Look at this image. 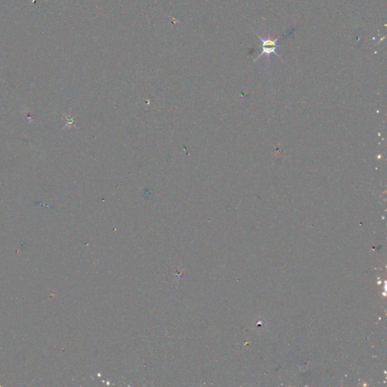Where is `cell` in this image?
<instances>
[{
	"label": "cell",
	"instance_id": "1",
	"mask_svg": "<svg viewBox=\"0 0 387 387\" xmlns=\"http://www.w3.org/2000/svg\"><path fill=\"white\" fill-rule=\"evenodd\" d=\"M258 38L262 41V51L258 57L253 60V62H256L257 59L263 56H266L269 59V56L271 54L275 55L277 57L279 58V56L277 54L276 49L279 47V45H278V40L280 38V37H277L275 39L271 38L270 37H267L266 39H263L257 35Z\"/></svg>",
	"mask_w": 387,
	"mask_h": 387
}]
</instances>
